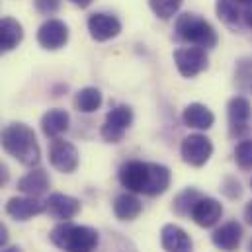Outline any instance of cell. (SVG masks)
<instances>
[{"instance_id":"cell-33","label":"cell","mask_w":252,"mask_h":252,"mask_svg":"<svg viewBox=\"0 0 252 252\" xmlns=\"http://www.w3.org/2000/svg\"><path fill=\"white\" fill-rule=\"evenodd\" d=\"M251 186H252V180H251Z\"/></svg>"},{"instance_id":"cell-17","label":"cell","mask_w":252,"mask_h":252,"mask_svg":"<svg viewBox=\"0 0 252 252\" xmlns=\"http://www.w3.org/2000/svg\"><path fill=\"white\" fill-rule=\"evenodd\" d=\"M160 243L166 252H191V239L178 225H164L160 231Z\"/></svg>"},{"instance_id":"cell-9","label":"cell","mask_w":252,"mask_h":252,"mask_svg":"<svg viewBox=\"0 0 252 252\" xmlns=\"http://www.w3.org/2000/svg\"><path fill=\"white\" fill-rule=\"evenodd\" d=\"M68 41V28L61 20H47L37 30V43L47 51H57Z\"/></svg>"},{"instance_id":"cell-32","label":"cell","mask_w":252,"mask_h":252,"mask_svg":"<svg viewBox=\"0 0 252 252\" xmlns=\"http://www.w3.org/2000/svg\"><path fill=\"white\" fill-rule=\"evenodd\" d=\"M249 252H252V241L249 243Z\"/></svg>"},{"instance_id":"cell-6","label":"cell","mask_w":252,"mask_h":252,"mask_svg":"<svg viewBox=\"0 0 252 252\" xmlns=\"http://www.w3.org/2000/svg\"><path fill=\"white\" fill-rule=\"evenodd\" d=\"M133 124V110L129 106H116L108 112L106 122L102 126V137L108 143H120L129 126Z\"/></svg>"},{"instance_id":"cell-19","label":"cell","mask_w":252,"mask_h":252,"mask_svg":"<svg viewBox=\"0 0 252 252\" xmlns=\"http://www.w3.org/2000/svg\"><path fill=\"white\" fill-rule=\"evenodd\" d=\"M49 174L43 170V168H35L32 172H28L24 178H20L18 182V189L26 195H32V197H39L43 195L47 189H49Z\"/></svg>"},{"instance_id":"cell-26","label":"cell","mask_w":252,"mask_h":252,"mask_svg":"<svg viewBox=\"0 0 252 252\" xmlns=\"http://www.w3.org/2000/svg\"><path fill=\"white\" fill-rule=\"evenodd\" d=\"M235 160L239 168L243 170H252V139H245L237 145L235 149Z\"/></svg>"},{"instance_id":"cell-3","label":"cell","mask_w":252,"mask_h":252,"mask_svg":"<svg viewBox=\"0 0 252 252\" xmlns=\"http://www.w3.org/2000/svg\"><path fill=\"white\" fill-rule=\"evenodd\" d=\"M49 239L57 249L64 252H94L100 243V235L96 229L86 225H74L68 221L59 223L51 231Z\"/></svg>"},{"instance_id":"cell-2","label":"cell","mask_w":252,"mask_h":252,"mask_svg":"<svg viewBox=\"0 0 252 252\" xmlns=\"http://www.w3.org/2000/svg\"><path fill=\"white\" fill-rule=\"evenodd\" d=\"M0 145L10 157H14L26 166H37L41 160V151L35 133L26 124H10L4 127L0 133Z\"/></svg>"},{"instance_id":"cell-13","label":"cell","mask_w":252,"mask_h":252,"mask_svg":"<svg viewBox=\"0 0 252 252\" xmlns=\"http://www.w3.org/2000/svg\"><path fill=\"white\" fill-rule=\"evenodd\" d=\"M43 203H45V213L57 221H68L80 211V201L66 193H51Z\"/></svg>"},{"instance_id":"cell-11","label":"cell","mask_w":252,"mask_h":252,"mask_svg":"<svg viewBox=\"0 0 252 252\" xmlns=\"http://www.w3.org/2000/svg\"><path fill=\"white\" fill-rule=\"evenodd\" d=\"M227 116H229V127H231V137H243L249 131L252 110L247 98L235 96L229 100L227 106Z\"/></svg>"},{"instance_id":"cell-24","label":"cell","mask_w":252,"mask_h":252,"mask_svg":"<svg viewBox=\"0 0 252 252\" xmlns=\"http://www.w3.org/2000/svg\"><path fill=\"white\" fill-rule=\"evenodd\" d=\"M199 197H201V193L193 188H186L184 191H180V193L174 197V205H172L174 213L180 215V217H188Z\"/></svg>"},{"instance_id":"cell-18","label":"cell","mask_w":252,"mask_h":252,"mask_svg":"<svg viewBox=\"0 0 252 252\" xmlns=\"http://www.w3.org/2000/svg\"><path fill=\"white\" fill-rule=\"evenodd\" d=\"M24 39V28L14 18H0V55L16 49Z\"/></svg>"},{"instance_id":"cell-23","label":"cell","mask_w":252,"mask_h":252,"mask_svg":"<svg viewBox=\"0 0 252 252\" xmlns=\"http://www.w3.org/2000/svg\"><path fill=\"white\" fill-rule=\"evenodd\" d=\"M74 106L82 114H92L102 106V92L94 86H86L76 92L74 96Z\"/></svg>"},{"instance_id":"cell-8","label":"cell","mask_w":252,"mask_h":252,"mask_svg":"<svg viewBox=\"0 0 252 252\" xmlns=\"http://www.w3.org/2000/svg\"><path fill=\"white\" fill-rule=\"evenodd\" d=\"M49 160H51V166L57 168L59 172L70 174L78 168V151L72 143L64 139H53L49 149Z\"/></svg>"},{"instance_id":"cell-16","label":"cell","mask_w":252,"mask_h":252,"mask_svg":"<svg viewBox=\"0 0 252 252\" xmlns=\"http://www.w3.org/2000/svg\"><path fill=\"white\" fill-rule=\"evenodd\" d=\"M213 245L223 252H235L243 241V227L237 221H229L213 231L211 235Z\"/></svg>"},{"instance_id":"cell-12","label":"cell","mask_w":252,"mask_h":252,"mask_svg":"<svg viewBox=\"0 0 252 252\" xmlns=\"http://www.w3.org/2000/svg\"><path fill=\"white\" fill-rule=\"evenodd\" d=\"M88 32L92 35V39L96 41H108L120 35L122 32V22L106 12H96L88 18Z\"/></svg>"},{"instance_id":"cell-15","label":"cell","mask_w":252,"mask_h":252,"mask_svg":"<svg viewBox=\"0 0 252 252\" xmlns=\"http://www.w3.org/2000/svg\"><path fill=\"white\" fill-rule=\"evenodd\" d=\"M223 215V205L213 199V197H199L197 203L193 205L189 217L193 219L195 225L207 229V227H213Z\"/></svg>"},{"instance_id":"cell-28","label":"cell","mask_w":252,"mask_h":252,"mask_svg":"<svg viewBox=\"0 0 252 252\" xmlns=\"http://www.w3.org/2000/svg\"><path fill=\"white\" fill-rule=\"evenodd\" d=\"M8 180H10V170H8V166L0 160V188H4V186L8 184Z\"/></svg>"},{"instance_id":"cell-20","label":"cell","mask_w":252,"mask_h":252,"mask_svg":"<svg viewBox=\"0 0 252 252\" xmlns=\"http://www.w3.org/2000/svg\"><path fill=\"white\" fill-rule=\"evenodd\" d=\"M68 124H70L68 114L61 108H55V110H49L41 118V131L49 139H59L63 133H66Z\"/></svg>"},{"instance_id":"cell-5","label":"cell","mask_w":252,"mask_h":252,"mask_svg":"<svg viewBox=\"0 0 252 252\" xmlns=\"http://www.w3.org/2000/svg\"><path fill=\"white\" fill-rule=\"evenodd\" d=\"M217 16L235 32L252 30V0H217Z\"/></svg>"},{"instance_id":"cell-10","label":"cell","mask_w":252,"mask_h":252,"mask_svg":"<svg viewBox=\"0 0 252 252\" xmlns=\"http://www.w3.org/2000/svg\"><path fill=\"white\" fill-rule=\"evenodd\" d=\"M174 63H176L182 76L191 78V76L199 74L201 70H205L209 61H207L205 49H201V47H184V49H176L174 51Z\"/></svg>"},{"instance_id":"cell-25","label":"cell","mask_w":252,"mask_h":252,"mask_svg":"<svg viewBox=\"0 0 252 252\" xmlns=\"http://www.w3.org/2000/svg\"><path fill=\"white\" fill-rule=\"evenodd\" d=\"M182 2H184V0H149L151 10H153L160 20L172 18V16L180 10Z\"/></svg>"},{"instance_id":"cell-29","label":"cell","mask_w":252,"mask_h":252,"mask_svg":"<svg viewBox=\"0 0 252 252\" xmlns=\"http://www.w3.org/2000/svg\"><path fill=\"white\" fill-rule=\"evenodd\" d=\"M6 243H8V229H6V225L0 223V249H2Z\"/></svg>"},{"instance_id":"cell-14","label":"cell","mask_w":252,"mask_h":252,"mask_svg":"<svg viewBox=\"0 0 252 252\" xmlns=\"http://www.w3.org/2000/svg\"><path fill=\"white\" fill-rule=\"evenodd\" d=\"M6 213L16 221H30L32 217L45 213V203L37 197L24 195V197H10L6 203Z\"/></svg>"},{"instance_id":"cell-27","label":"cell","mask_w":252,"mask_h":252,"mask_svg":"<svg viewBox=\"0 0 252 252\" xmlns=\"http://www.w3.org/2000/svg\"><path fill=\"white\" fill-rule=\"evenodd\" d=\"M35 10L43 16H53L61 8V0H33Z\"/></svg>"},{"instance_id":"cell-1","label":"cell","mask_w":252,"mask_h":252,"mask_svg":"<svg viewBox=\"0 0 252 252\" xmlns=\"http://www.w3.org/2000/svg\"><path fill=\"white\" fill-rule=\"evenodd\" d=\"M120 182L133 193L160 195L170 186V170L157 162L129 160L120 168Z\"/></svg>"},{"instance_id":"cell-30","label":"cell","mask_w":252,"mask_h":252,"mask_svg":"<svg viewBox=\"0 0 252 252\" xmlns=\"http://www.w3.org/2000/svg\"><path fill=\"white\" fill-rule=\"evenodd\" d=\"M70 2H72L74 6H78V8H88L94 0H70Z\"/></svg>"},{"instance_id":"cell-4","label":"cell","mask_w":252,"mask_h":252,"mask_svg":"<svg viewBox=\"0 0 252 252\" xmlns=\"http://www.w3.org/2000/svg\"><path fill=\"white\" fill-rule=\"evenodd\" d=\"M176 33L182 41L191 43L195 47H201V49H211L217 45V33L213 30V26L207 20H203L201 16L191 14V12L178 16Z\"/></svg>"},{"instance_id":"cell-21","label":"cell","mask_w":252,"mask_h":252,"mask_svg":"<svg viewBox=\"0 0 252 252\" xmlns=\"http://www.w3.org/2000/svg\"><path fill=\"white\" fill-rule=\"evenodd\" d=\"M141 211H143V203H141V199L133 191L120 193L114 199V213L122 221H133V219H137L141 215Z\"/></svg>"},{"instance_id":"cell-22","label":"cell","mask_w":252,"mask_h":252,"mask_svg":"<svg viewBox=\"0 0 252 252\" xmlns=\"http://www.w3.org/2000/svg\"><path fill=\"white\" fill-rule=\"evenodd\" d=\"M182 120H184L186 126L193 127V129H209L215 122V116L207 106L195 102V104H189L184 110Z\"/></svg>"},{"instance_id":"cell-7","label":"cell","mask_w":252,"mask_h":252,"mask_svg":"<svg viewBox=\"0 0 252 252\" xmlns=\"http://www.w3.org/2000/svg\"><path fill=\"white\" fill-rule=\"evenodd\" d=\"M180 155H182V160L186 164L197 168V166H203L209 160V157L213 155V145L205 135L193 133V135H188L182 141Z\"/></svg>"},{"instance_id":"cell-31","label":"cell","mask_w":252,"mask_h":252,"mask_svg":"<svg viewBox=\"0 0 252 252\" xmlns=\"http://www.w3.org/2000/svg\"><path fill=\"white\" fill-rule=\"evenodd\" d=\"M2 252H22V249H20V247H10V249H6V251H2Z\"/></svg>"}]
</instances>
